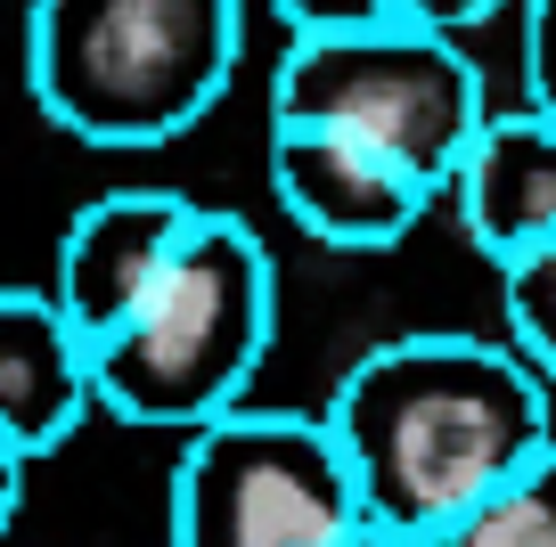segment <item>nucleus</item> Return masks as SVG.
<instances>
[{"instance_id": "1", "label": "nucleus", "mask_w": 556, "mask_h": 547, "mask_svg": "<svg viewBox=\"0 0 556 547\" xmlns=\"http://www.w3.org/2000/svg\"><path fill=\"white\" fill-rule=\"evenodd\" d=\"M328 433L368 523L434 539L442 523L507 491L540 449H556V393L507 343L426 327L352 359L328 400Z\"/></svg>"}, {"instance_id": "2", "label": "nucleus", "mask_w": 556, "mask_h": 547, "mask_svg": "<svg viewBox=\"0 0 556 547\" xmlns=\"http://www.w3.org/2000/svg\"><path fill=\"white\" fill-rule=\"evenodd\" d=\"M483 17L491 9H417V0L312 9V0H287L278 9L287 58L270 74V123L336 131L384 164L417 171L442 196L491 123L483 66L458 50V34Z\"/></svg>"}, {"instance_id": "3", "label": "nucleus", "mask_w": 556, "mask_h": 547, "mask_svg": "<svg viewBox=\"0 0 556 547\" xmlns=\"http://www.w3.org/2000/svg\"><path fill=\"white\" fill-rule=\"evenodd\" d=\"M245 58L229 0H41L25 74L58 131L90 148H164L222 106Z\"/></svg>"}, {"instance_id": "4", "label": "nucleus", "mask_w": 556, "mask_h": 547, "mask_svg": "<svg viewBox=\"0 0 556 547\" xmlns=\"http://www.w3.org/2000/svg\"><path fill=\"white\" fill-rule=\"evenodd\" d=\"M278 327L270 254L238 213H205L156 278V294L131 310L106 343H90V400L123 425L205 433L238 409Z\"/></svg>"}, {"instance_id": "5", "label": "nucleus", "mask_w": 556, "mask_h": 547, "mask_svg": "<svg viewBox=\"0 0 556 547\" xmlns=\"http://www.w3.org/2000/svg\"><path fill=\"white\" fill-rule=\"evenodd\" d=\"M361 523L368 507L328 417L229 409L180 442L173 547H336Z\"/></svg>"}, {"instance_id": "6", "label": "nucleus", "mask_w": 556, "mask_h": 547, "mask_svg": "<svg viewBox=\"0 0 556 547\" xmlns=\"http://www.w3.org/2000/svg\"><path fill=\"white\" fill-rule=\"evenodd\" d=\"M197 221H205V205H189L180 189H106V196H90V205L74 213L66 238H58L50 303L66 310L83 352L106 343L156 294V278L180 262V245H189Z\"/></svg>"}, {"instance_id": "7", "label": "nucleus", "mask_w": 556, "mask_h": 547, "mask_svg": "<svg viewBox=\"0 0 556 547\" xmlns=\"http://www.w3.org/2000/svg\"><path fill=\"white\" fill-rule=\"evenodd\" d=\"M270 196L303 238L336 245V254H393L434 205L417 171L336 131H295V123H270Z\"/></svg>"}, {"instance_id": "8", "label": "nucleus", "mask_w": 556, "mask_h": 547, "mask_svg": "<svg viewBox=\"0 0 556 547\" xmlns=\"http://www.w3.org/2000/svg\"><path fill=\"white\" fill-rule=\"evenodd\" d=\"M90 409V352L50 287H0V449L34 466L66 449Z\"/></svg>"}, {"instance_id": "9", "label": "nucleus", "mask_w": 556, "mask_h": 547, "mask_svg": "<svg viewBox=\"0 0 556 547\" xmlns=\"http://www.w3.org/2000/svg\"><path fill=\"white\" fill-rule=\"evenodd\" d=\"M451 205L467 221L475 254H491V270L548 254L556 245V123L532 106H491L483 139L467 148L451 180Z\"/></svg>"}, {"instance_id": "10", "label": "nucleus", "mask_w": 556, "mask_h": 547, "mask_svg": "<svg viewBox=\"0 0 556 547\" xmlns=\"http://www.w3.org/2000/svg\"><path fill=\"white\" fill-rule=\"evenodd\" d=\"M417 547H556V449H540L507 491H491Z\"/></svg>"}, {"instance_id": "11", "label": "nucleus", "mask_w": 556, "mask_h": 547, "mask_svg": "<svg viewBox=\"0 0 556 547\" xmlns=\"http://www.w3.org/2000/svg\"><path fill=\"white\" fill-rule=\"evenodd\" d=\"M500 310H507V352L556 393V245L500 270Z\"/></svg>"}, {"instance_id": "12", "label": "nucleus", "mask_w": 556, "mask_h": 547, "mask_svg": "<svg viewBox=\"0 0 556 547\" xmlns=\"http://www.w3.org/2000/svg\"><path fill=\"white\" fill-rule=\"evenodd\" d=\"M523 106L556 123V0L523 9Z\"/></svg>"}, {"instance_id": "13", "label": "nucleus", "mask_w": 556, "mask_h": 547, "mask_svg": "<svg viewBox=\"0 0 556 547\" xmlns=\"http://www.w3.org/2000/svg\"><path fill=\"white\" fill-rule=\"evenodd\" d=\"M17 507H25V466L0 449V547H9V523H17Z\"/></svg>"}, {"instance_id": "14", "label": "nucleus", "mask_w": 556, "mask_h": 547, "mask_svg": "<svg viewBox=\"0 0 556 547\" xmlns=\"http://www.w3.org/2000/svg\"><path fill=\"white\" fill-rule=\"evenodd\" d=\"M336 547H417V539H401V531H384V523H361V531H344Z\"/></svg>"}]
</instances>
